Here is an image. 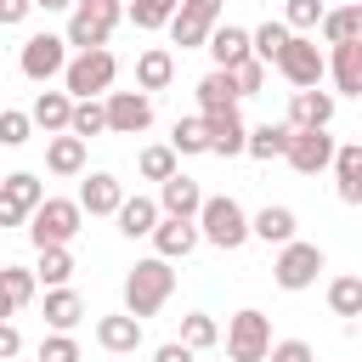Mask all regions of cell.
<instances>
[{
  "label": "cell",
  "instance_id": "obj_10",
  "mask_svg": "<svg viewBox=\"0 0 362 362\" xmlns=\"http://www.w3.org/2000/svg\"><path fill=\"white\" fill-rule=\"evenodd\" d=\"M317 272H322V249L317 243H283V255H277V266H272V277H277V288H311L317 283Z\"/></svg>",
  "mask_w": 362,
  "mask_h": 362
},
{
  "label": "cell",
  "instance_id": "obj_24",
  "mask_svg": "<svg viewBox=\"0 0 362 362\" xmlns=\"http://www.w3.org/2000/svg\"><path fill=\"white\" fill-rule=\"evenodd\" d=\"M45 170H51V175H79V170H85V141L68 136V130L51 136V141H45Z\"/></svg>",
  "mask_w": 362,
  "mask_h": 362
},
{
  "label": "cell",
  "instance_id": "obj_12",
  "mask_svg": "<svg viewBox=\"0 0 362 362\" xmlns=\"http://www.w3.org/2000/svg\"><path fill=\"white\" fill-rule=\"evenodd\" d=\"M283 158H288L300 175H317V170H328V164H334V136H328V130H294Z\"/></svg>",
  "mask_w": 362,
  "mask_h": 362
},
{
  "label": "cell",
  "instance_id": "obj_1",
  "mask_svg": "<svg viewBox=\"0 0 362 362\" xmlns=\"http://www.w3.org/2000/svg\"><path fill=\"white\" fill-rule=\"evenodd\" d=\"M175 294V272H170V260H136L130 266V277H124V311L141 322V317H158L164 311V300Z\"/></svg>",
  "mask_w": 362,
  "mask_h": 362
},
{
  "label": "cell",
  "instance_id": "obj_42",
  "mask_svg": "<svg viewBox=\"0 0 362 362\" xmlns=\"http://www.w3.org/2000/svg\"><path fill=\"white\" fill-rule=\"evenodd\" d=\"M322 17H328L322 0H288V34L294 28H322Z\"/></svg>",
  "mask_w": 362,
  "mask_h": 362
},
{
  "label": "cell",
  "instance_id": "obj_41",
  "mask_svg": "<svg viewBox=\"0 0 362 362\" xmlns=\"http://www.w3.org/2000/svg\"><path fill=\"white\" fill-rule=\"evenodd\" d=\"M28 130H34V119H28V113L0 107V141H6V147H23V141H28Z\"/></svg>",
  "mask_w": 362,
  "mask_h": 362
},
{
  "label": "cell",
  "instance_id": "obj_31",
  "mask_svg": "<svg viewBox=\"0 0 362 362\" xmlns=\"http://www.w3.org/2000/svg\"><path fill=\"white\" fill-rule=\"evenodd\" d=\"M322 40H328V45H351V40H362V6H339V11H328V17H322Z\"/></svg>",
  "mask_w": 362,
  "mask_h": 362
},
{
  "label": "cell",
  "instance_id": "obj_49",
  "mask_svg": "<svg viewBox=\"0 0 362 362\" xmlns=\"http://www.w3.org/2000/svg\"><path fill=\"white\" fill-rule=\"evenodd\" d=\"M23 221H28V215H23V209H17V204L0 192V232H6V226H23Z\"/></svg>",
  "mask_w": 362,
  "mask_h": 362
},
{
  "label": "cell",
  "instance_id": "obj_19",
  "mask_svg": "<svg viewBox=\"0 0 362 362\" xmlns=\"http://www.w3.org/2000/svg\"><path fill=\"white\" fill-rule=\"evenodd\" d=\"M334 187L345 204H362V141L334 147Z\"/></svg>",
  "mask_w": 362,
  "mask_h": 362
},
{
  "label": "cell",
  "instance_id": "obj_8",
  "mask_svg": "<svg viewBox=\"0 0 362 362\" xmlns=\"http://www.w3.org/2000/svg\"><path fill=\"white\" fill-rule=\"evenodd\" d=\"M215 23H221V0H181L175 17H170V34H175L181 51H198V45H209Z\"/></svg>",
  "mask_w": 362,
  "mask_h": 362
},
{
  "label": "cell",
  "instance_id": "obj_51",
  "mask_svg": "<svg viewBox=\"0 0 362 362\" xmlns=\"http://www.w3.org/2000/svg\"><path fill=\"white\" fill-rule=\"evenodd\" d=\"M40 6H45V11H68L74 0H40Z\"/></svg>",
  "mask_w": 362,
  "mask_h": 362
},
{
  "label": "cell",
  "instance_id": "obj_47",
  "mask_svg": "<svg viewBox=\"0 0 362 362\" xmlns=\"http://www.w3.org/2000/svg\"><path fill=\"white\" fill-rule=\"evenodd\" d=\"M17 351H23V334H17L11 322H0V362H11Z\"/></svg>",
  "mask_w": 362,
  "mask_h": 362
},
{
  "label": "cell",
  "instance_id": "obj_7",
  "mask_svg": "<svg viewBox=\"0 0 362 362\" xmlns=\"http://www.w3.org/2000/svg\"><path fill=\"white\" fill-rule=\"evenodd\" d=\"M277 74L294 85V90H317V79L328 74V57L317 51V40H305V34H294L288 45H283V57H277Z\"/></svg>",
  "mask_w": 362,
  "mask_h": 362
},
{
  "label": "cell",
  "instance_id": "obj_18",
  "mask_svg": "<svg viewBox=\"0 0 362 362\" xmlns=\"http://www.w3.org/2000/svg\"><path fill=\"white\" fill-rule=\"evenodd\" d=\"M204 124H209V153L232 158V153H243V147H249V130H243L238 107H232V113H204Z\"/></svg>",
  "mask_w": 362,
  "mask_h": 362
},
{
  "label": "cell",
  "instance_id": "obj_4",
  "mask_svg": "<svg viewBox=\"0 0 362 362\" xmlns=\"http://www.w3.org/2000/svg\"><path fill=\"white\" fill-rule=\"evenodd\" d=\"M198 238H209L215 249H243L249 243V215L238 198H204L198 209Z\"/></svg>",
  "mask_w": 362,
  "mask_h": 362
},
{
  "label": "cell",
  "instance_id": "obj_14",
  "mask_svg": "<svg viewBox=\"0 0 362 362\" xmlns=\"http://www.w3.org/2000/svg\"><path fill=\"white\" fill-rule=\"evenodd\" d=\"M153 249H158V260H187V255L198 249V221L158 215V226H153Z\"/></svg>",
  "mask_w": 362,
  "mask_h": 362
},
{
  "label": "cell",
  "instance_id": "obj_50",
  "mask_svg": "<svg viewBox=\"0 0 362 362\" xmlns=\"http://www.w3.org/2000/svg\"><path fill=\"white\" fill-rule=\"evenodd\" d=\"M11 311H17V300H11V294H6V283H0V322H6Z\"/></svg>",
  "mask_w": 362,
  "mask_h": 362
},
{
  "label": "cell",
  "instance_id": "obj_21",
  "mask_svg": "<svg viewBox=\"0 0 362 362\" xmlns=\"http://www.w3.org/2000/svg\"><path fill=\"white\" fill-rule=\"evenodd\" d=\"M96 345L102 351H113V356H130L136 345H141V322L124 311V317H102L96 322Z\"/></svg>",
  "mask_w": 362,
  "mask_h": 362
},
{
  "label": "cell",
  "instance_id": "obj_25",
  "mask_svg": "<svg viewBox=\"0 0 362 362\" xmlns=\"http://www.w3.org/2000/svg\"><path fill=\"white\" fill-rule=\"evenodd\" d=\"M153 226H158V198H124L119 204V232L124 238H153Z\"/></svg>",
  "mask_w": 362,
  "mask_h": 362
},
{
  "label": "cell",
  "instance_id": "obj_13",
  "mask_svg": "<svg viewBox=\"0 0 362 362\" xmlns=\"http://www.w3.org/2000/svg\"><path fill=\"white\" fill-rule=\"evenodd\" d=\"M198 209H204V187L192 181V175H170V181H158V215H175V221H198Z\"/></svg>",
  "mask_w": 362,
  "mask_h": 362
},
{
  "label": "cell",
  "instance_id": "obj_28",
  "mask_svg": "<svg viewBox=\"0 0 362 362\" xmlns=\"http://www.w3.org/2000/svg\"><path fill=\"white\" fill-rule=\"evenodd\" d=\"M79 317H85V300H79V294H74V288H68V283H62V288H51V294H45V322H51V328H57V334H68V328H74V322H79Z\"/></svg>",
  "mask_w": 362,
  "mask_h": 362
},
{
  "label": "cell",
  "instance_id": "obj_33",
  "mask_svg": "<svg viewBox=\"0 0 362 362\" xmlns=\"http://www.w3.org/2000/svg\"><path fill=\"white\" fill-rule=\"evenodd\" d=\"M328 311L334 317H362V277H334L328 283Z\"/></svg>",
  "mask_w": 362,
  "mask_h": 362
},
{
  "label": "cell",
  "instance_id": "obj_2",
  "mask_svg": "<svg viewBox=\"0 0 362 362\" xmlns=\"http://www.w3.org/2000/svg\"><path fill=\"white\" fill-rule=\"evenodd\" d=\"M119 17H124V0H74V11H68V45H79V51H102L107 45V34L119 28Z\"/></svg>",
  "mask_w": 362,
  "mask_h": 362
},
{
  "label": "cell",
  "instance_id": "obj_17",
  "mask_svg": "<svg viewBox=\"0 0 362 362\" xmlns=\"http://www.w3.org/2000/svg\"><path fill=\"white\" fill-rule=\"evenodd\" d=\"M119 204H124L119 175H107V170L85 175V187H79V209H85V215H119Z\"/></svg>",
  "mask_w": 362,
  "mask_h": 362
},
{
  "label": "cell",
  "instance_id": "obj_26",
  "mask_svg": "<svg viewBox=\"0 0 362 362\" xmlns=\"http://www.w3.org/2000/svg\"><path fill=\"white\" fill-rule=\"evenodd\" d=\"M249 238H260V243H294V209L266 204V209L249 221Z\"/></svg>",
  "mask_w": 362,
  "mask_h": 362
},
{
  "label": "cell",
  "instance_id": "obj_44",
  "mask_svg": "<svg viewBox=\"0 0 362 362\" xmlns=\"http://www.w3.org/2000/svg\"><path fill=\"white\" fill-rule=\"evenodd\" d=\"M40 362H79V345H74L68 334H51V339L40 345Z\"/></svg>",
  "mask_w": 362,
  "mask_h": 362
},
{
  "label": "cell",
  "instance_id": "obj_6",
  "mask_svg": "<svg viewBox=\"0 0 362 362\" xmlns=\"http://www.w3.org/2000/svg\"><path fill=\"white\" fill-rule=\"evenodd\" d=\"M266 351H272V322H266V311H238V317L226 322V356H232V362H266Z\"/></svg>",
  "mask_w": 362,
  "mask_h": 362
},
{
  "label": "cell",
  "instance_id": "obj_36",
  "mask_svg": "<svg viewBox=\"0 0 362 362\" xmlns=\"http://www.w3.org/2000/svg\"><path fill=\"white\" fill-rule=\"evenodd\" d=\"M170 147H175V153H209V124H204V119H175Z\"/></svg>",
  "mask_w": 362,
  "mask_h": 362
},
{
  "label": "cell",
  "instance_id": "obj_52",
  "mask_svg": "<svg viewBox=\"0 0 362 362\" xmlns=\"http://www.w3.org/2000/svg\"><path fill=\"white\" fill-rule=\"evenodd\" d=\"M34 6H40V0H34Z\"/></svg>",
  "mask_w": 362,
  "mask_h": 362
},
{
  "label": "cell",
  "instance_id": "obj_37",
  "mask_svg": "<svg viewBox=\"0 0 362 362\" xmlns=\"http://www.w3.org/2000/svg\"><path fill=\"white\" fill-rule=\"evenodd\" d=\"M215 339H221V328H215V317H204V311H192V317L181 322V345H187V351H209Z\"/></svg>",
  "mask_w": 362,
  "mask_h": 362
},
{
  "label": "cell",
  "instance_id": "obj_22",
  "mask_svg": "<svg viewBox=\"0 0 362 362\" xmlns=\"http://www.w3.org/2000/svg\"><path fill=\"white\" fill-rule=\"evenodd\" d=\"M198 102H204V113H232L238 107V79L226 68H209L198 79Z\"/></svg>",
  "mask_w": 362,
  "mask_h": 362
},
{
  "label": "cell",
  "instance_id": "obj_48",
  "mask_svg": "<svg viewBox=\"0 0 362 362\" xmlns=\"http://www.w3.org/2000/svg\"><path fill=\"white\" fill-rule=\"evenodd\" d=\"M153 362H192V351H187L181 339H170V345H158V351H153Z\"/></svg>",
  "mask_w": 362,
  "mask_h": 362
},
{
  "label": "cell",
  "instance_id": "obj_9",
  "mask_svg": "<svg viewBox=\"0 0 362 362\" xmlns=\"http://www.w3.org/2000/svg\"><path fill=\"white\" fill-rule=\"evenodd\" d=\"M17 68H23L34 85L57 79V74L68 68V40H62V34H28V40H23V57H17Z\"/></svg>",
  "mask_w": 362,
  "mask_h": 362
},
{
  "label": "cell",
  "instance_id": "obj_15",
  "mask_svg": "<svg viewBox=\"0 0 362 362\" xmlns=\"http://www.w3.org/2000/svg\"><path fill=\"white\" fill-rule=\"evenodd\" d=\"M209 57H215V68H238V62H249L255 51H249V28H238V23H215V34H209V45H204Z\"/></svg>",
  "mask_w": 362,
  "mask_h": 362
},
{
  "label": "cell",
  "instance_id": "obj_20",
  "mask_svg": "<svg viewBox=\"0 0 362 362\" xmlns=\"http://www.w3.org/2000/svg\"><path fill=\"white\" fill-rule=\"evenodd\" d=\"M28 119H34L40 130L62 136V130H68V119H74V96H68V90H40V96H34V107H28Z\"/></svg>",
  "mask_w": 362,
  "mask_h": 362
},
{
  "label": "cell",
  "instance_id": "obj_11",
  "mask_svg": "<svg viewBox=\"0 0 362 362\" xmlns=\"http://www.w3.org/2000/svg\"><path fill=\"white\" fill-rule=\"evenodd\" d=\"M107 130H119V136H141L147 124H153V102H147V90H107Z\"/></svg>",
  "mask_w": 362,
  "mask_h": 362
},
{
  "label": "cell",
  "instance_id": "obj_23",
  "mask_svg": "<svg viewBox=\"0 0 362 362\" xmlns=\"http://www.w3.org/2000/svg\"><path fill=\"white\" fill-rule=\"evenodd\" d=\"M328 74H334V85H339L345 96H362V40H351V45H334V57H328Z\"/></svg>",
  "mask_w": 362,
  "mask_h": 362
},
{
  "label": "cell",
  "instance_id": "obj_30",
  "mask_svg": "<svg viewBox=\"0 0 362 362\" xmlns=\"http://www.w3.org/2000/svg\"><path fill=\"white\" fill-rule=\"evenodd\" d=\"M0 192H6V198H11V204H17L23 215H34V209L45 204V187H40V175H28V170L6 175V181H0Z\"/></svg>",
  "mask_w": 362,
  "mask_h": 362
},
{
  "label": "cell",
  "instance_id": "obj_29",
  "mask_svg": "<svg viewBox=\"0 0 362 362\" xmlns=\"http://www.w3.org/2000/svg\"><path fill=\"white\" fill-rule=\"evenodd\" d=\"M288 136H294L288 124H272V119H266V124L249 130V147H243V153H249V158H283V153H288Z\"/></svg>",
  "mask_w": 362,
  "mask_h": 362
},
{
  "label": "cell",
  "instance_id": "obj_45",
  "mask_svg": "<svg viewBox=\"0 0 362 362\" xmlns=\"http://www.w3.org/2000/svg\"><path fill=\"white\" fill-rule=\"evenodd\" d=\"M266 356H272V362H317V356H311V345H305V339H277V345H272V351H266Z\"/></svg>",
  "mask_w": 362,
  "mask_h": 362
},
{
  "label": "cell",
  "instance_id": "obj_46",
  "mask_svg": "<svg viewBox=\"0 0 362 362\" xmlns=\"http://www.w3.org/2000/svg\"><path fill=\"white\" fill-rule=\"evenodd\" d=\"M34 11V0H0V28H11V23H23Z\"/></svg>",
  "mask_w": 362,
  "mask_h": 362
},
{
  "label": "cell",
  "instance_id": "obj_38",
  "mask_svg": "<svg viewBox=\"0 0 362 362\" xmlns=\"http://www.w3.org/2000/svg\"><path fill=\"white\" fill-rule=\"evenodd\" d=\"M175 6H181V0H130V23H136V28H164V23L175 17Z\"/></svg>",
  "mask_w": 362,
  "mask_h": 362
},
{
  "label": "cell",
  "instance_id": "obj_35",
  "mask_svg": "<svg viewBox=\"0 0 362 362\" xmlns=\"http://www.w3.org/2000/svg\"><path fill=\"white\" fill-rule=\"evenodd\" d=\"M34 277H40V283H51V288H62V283L74 277V255H68V249H40Z\"/></svg>",
  "mask_w": 362,
  "mask_h": 362
},
{
  "label": "cell",
  "instance_id": "obj_27",
  "mask_svg": "<svg viewBox=\"0 0 362 362\" xmlns=\"http://www.w3.org/2000/svg\"><path fill=\"white\" fill-rule=\"evenodd\" d=\"M170 79H175V57H170L164 45H153V51L136 57V85H141V90H164Z\"/></svg>",
  "mask_w": 362,
  "mask_h": 362
},
{
  "label": "cell",
  "instance_id": "obj_16",
  "mask_svg": "<svg viewBox=\"0 0 362 362\" xmlns=\"http://www.w3.org/2000/svg\"><path fill=\"white\" fill-rule=\"evenodd\" d=\"M328 119H334V96L328 90H294L288 130H328Z\"/></svg>",
  "mask_w": 362,
  "mask_h": 362
},
{
  "label": "cell",
  "instance_id": "obj_34",
  "mask_svg": "<svg viewBox=\"0 0 362 362\" xmlns=\"http://www.w3.org/2000/svg\"><path fill=\"white\" fill-rule=\"evenodd\" d=\"M96 130H107V107L90 96V102H74V119H68V136H96Z\"/></svg>",
  "mask_w": 362,
  "mask_h": 362
},
{
  "label": "cell",
  "instance_id": "obj_43",
  "mask_svg": "<svg viewBox=\"0 0 362 362\" xmlns=\"http://www.w3.org/2000/svg\"><path fill=\"white\" fill-rule=\"evenodd\" d=\"M232 79H238V96H255V90L266 85V62H255V57H249V62H238V68H232Z\"/></svg>",
  "mask_w": 362,
  "mask_h": 362
},
{
  "label": "cell",
  "instance_id": "obj_3",
  "mask_svg": "<svg viewBox=\"0 0 362 362\" xmlns=\"http://www.w3.org/2000/svg\"><path fill=\"white\" fill-rule=\"evenodd\" d=\"M79 221H85L79 198H45L28 215V238H34V249H68L79 238Z\"/></svg>",
  "mask_w": 362,
  "mask_h": 362
},
{
  "label": "cell",
  "instance_id": "obj_39",
  "mask_svg": "<svg viewBox=\"0 0 362 362\" xmlns=\"http://www.w3.org/2000/svg\"><path fill=\"white\" fill-rule=\"evenodd\" d=\"M136 170H141L147 181H170V175H175V147H141Z\"/></svg>",
  "mask_w": 362,
  "mask_h": 362
},
{
  "label": "cell",
  "instance_id": "obj_32",
  "mask_svg": "<svg viewBox=\"0 0 362 362\" xmlns=\"http://www.w3.org/2000/svg\"><path fill=\"white\" fill-rule=\"evenodd\" d=\"M288 40H294V34H288V23H260V28L249 34V51H255V62H277Z\"/></svg>",
  "mask_w": 362,
  "mask_h": 362
},
{
  "label": "cell",
  "instance_id": "obj_5",
  "mask_svg": "<svg viewBox=\"0 0 362 362\" xmlns=\"http://www.w3.org/2000/svg\"><path fill=\"white\" fill-rule=\"evenodd\" d=\"M113 74H119V62H113V51L102 45V51H79V57L62 68V85H68V96H74V102H90L96 90H107V85H113Z\"/></svg>",
  "mask_w": 362,
  "mask_h": 362
},
{
  "label": "cell",
  "instance_id": "obj_40",
  "mask_svg": "<svg viewBox=\"0 0 362 362\" xmlns=\"http://www.w3.org/2000/svg\"><path fill=\"white\" fill-rule=\"evenodd\" d=\"M0 283H6V294H11L17 305L34 300V272H28V266H0Z\"/></svg>",
  "mask_w": 362,
  "mask_h": 362
}]
</instances>
